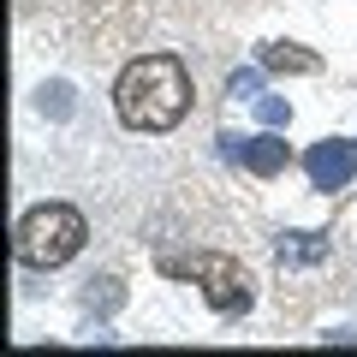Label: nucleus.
I'll list each match as a JSON object with an SVG mask.
<instances>
[{"label": "nucleus", "instance_id": "6e6552de", "mask_svg": "<svg viewBox=\"0 0 357 357\" xmlns=\"http://www.w3.org/2000/svg\"><path fill=\"white\" fill-rule=\"evenodd\" d=\"M256 119H262V126H274V131H280L286 119H292V107H286L280 96H256Z\"/></svg>", "mask_w": 357, "mask_h": 357}, {"label": "nucleus", "instance_id": "f257e3e1", "mask_svg": "<svg viewBox=\"0 0 357 357\" xmlns=\"http://www.w3.org/2000/svg\"><path fill=\"white\" fill-rule=\"evenodd\" d=\"M114 107L131 131H173L191 114V72L178 54H143L119 72Z\"/></svg>", "mask_w": 357, "mask_h": 357}, {"label": "nucleus", "instance_id": "f03ea898", "mask_svg": "<svg viewBox=\"0 0 357 357\" xmlns=\"http://www.w3.org/2000/svg\"><path fill=\"white\" fill-rule=\"evenodd\" d=\"M84 238H89V227H84V215H77L72 203H42V208H30V215L18 220L13 256L24 268H66L84 250Z\"/></svg>", "mask_w": 357, "mask_h": 357}, {"label": "nucleus", "instance_id": "7ed1b4c3", "mask_svg": "<svg viewBox=\"0 0 357 357\" xmlns=\"http://www.w3.org/2000/svg\"><path fill=\"white\" fill-rule=\"evenodd\" d=\"M161 274H178V280H197L203 298L220 310V316H244L250 310V274H244L232 256L220 250H191V256H161Z\"/></svg>", "mask_w": 357, "mask_h": 357}, {"label": "nucleus", "instance_id": "1a4fd4ad", "mask_svg": "<svg viewBox=\"0 0 357 357\" xmlns=\"http://www.w3.org/2000/svg\"><path fill=\"white\" fill-rule=\"evenodd\" d=\"M256 89H262V72H256V66H244V72L227 77V96H256Z\"/></svg>", "mask_w": 357, "mask_h": 357}, {"label": "nucleus", "instance_id": "423d86ee", "mask_svg": "<svg viewBox=\"0 0 357 357\" xmlns=\"http://www.w3.org/2000/svg\"><path fill=\"white\" fill-rule=\"evenodd\" d=\"M256 66H262V72H280V77H316L321 72V54L298 48V42H262Z\"/></svg>", "mask_w": 357, "mask_h": 357}, {"label": "nucleus", "instance_id": "39448f33", "mask_svg": "<svg viewBox=\"0 0 357 357\" xmlns=\"http://www.w3.org/2000/svg\"><path fill=\"white\" fill-rule=\"evenodd\" d=\"M220 155L238 167H250L256 178H274L286 167V137H274V126L262 131V137H220Z\"/></svg>", "mask_w": 357, "mask_h": 357}, {"label": "nucleus", "instance_id": "0eeeda50", "mask_svg": "<svg viewBox=\"0 0 357 357\" xmlns=\"http://www.w3.org/2000/svg\"><path fill=\"white\" fill-rule=\"evenodd\" d=\"M274 256H280V268H310L328 256V238L321 232H286L280 244H274Z\"/></svg>", "mask_w": 357, "mask_h": 357}, {"label": "nucleus", "instance_id": "20e7f679", "mask_svg": "<svg viewBox=\"0 0 357 357\" xmlns=\"http://www.w3.org/2000/svg\"><path fill=\"white\" fill-rule=\"evenodd\" d=\"M304 173H310L316 191H345L357 178V143L351 137H321L316 149L304 155Z\"/></svg>", "mask_w": 357, "mask_h": 357}]
</instances>
